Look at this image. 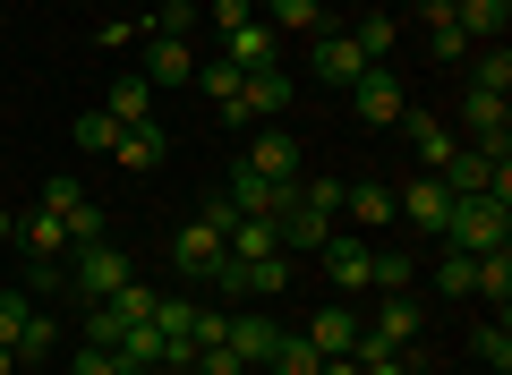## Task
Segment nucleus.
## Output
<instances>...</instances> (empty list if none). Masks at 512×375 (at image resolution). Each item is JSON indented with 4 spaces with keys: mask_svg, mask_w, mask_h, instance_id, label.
Segmentation results:
<instances>
[{
    "mask_svg": "<svg viewBox=\"0 0 512 375\" xmlns=\"http://www.w3.org/2000/svg\"><path fill=\"white\" fill-rule=\"evenodd\" d=\"M342 222L376 239L384 222H393V188H384V179H350V188H342Z\"/></svg>",
    "mask_w": 512,
    "mask_h": 375,
    "instance_id": "a211bd4d",
    "label": "nucleus"
},
{
    "mask_svg": "<svg viewBox=\"0 0 512 375\" xmlns=\"http://www.w3.org/2000/svg\"><path fill=\"white\" fill-rule=\"evenodd\" d=\"M470 350H478V367L512 375V333H504V316H495V324H478V333H470Z\"/></svg>",
    "mask_w": 512,
    "mask_h": 375,
    "instance_id": "473e14b6",
    "label": "nucleus"
},
{
    "mask_svg": "<svg viewBox=\"0 0 512 375\" xmlns=\"http://www.w3.org/2000/svg\"><path fill=\"white\" fill-rule=\"evenodd\" d=\"M316 256H325L333 290H367V273H376V239H367V231H333Z\"/></svg>",
    "mask_w": 512,
    "mask_h": 375,
    "instance_id": "4468645a",
    "label": "nucleus"
},
{
    "mask_svg": "<svg viewBox=\"0 0 512 375\" xmlns=\"http://www.w3.org/2000/svg\"><path fill=\"white\" fill-rule=\"evenodd\" d=\"M282 52H291V43H282L274 35V26H265V18H248V26H231V35H222V60H231V69H282Z\"/></svg>",
    "mask_w": 512,
    "mask_h": 375,
    "instance_id": "2eb2a0df",
    "label": "nucleus"
},
{
    "mask_svg": "<svg viewBox=\"0 0 512 375\" xmlns=\"http://www.w3.org/2000/svg\"><path fill=\"white\" fill-rule=\"evenodd\" d=\"M291 197H299V179L282 188V179H256L248 162L222 179V205H231V214H248V222H282V214H291Z\"/></svg>",
    "mask_w": 512,
    "mask_h": 375,
    "instance_id": "7ed1b4c3",
    "label": "nucleus"
},
{
    "mask_svg": "<svg viewBox=\"0 0 512 375\" xmlns=\"http://www.w3.org/2000/svg\"><path fill=\"white\" fill-rule=\"evenodd\" d=\"M350 111H359V128H402V111H410V86L393 69H367L359 86H350Z\"/></svg>",
    "mask_w": 512,
    "mask_h": 375,
    "instance_id": "6e6552de",
    "label": "nucleus"
},
{
    "mask_svg": "<svg viewBox=\"0 0 512 375\" xmlns=\"http://www.w3.org/2000/svg\"><path fill=\"white\" fill-rule=\"evenodd\" d=\"M274 231H282V256H316L333 231H342V214H333V205H308V197H291V214H282Z\"/></svg>",
    "mask_w": 512,
    "mask_h": 375,
    "instance_id": "ddd939ff",
    "label": "nucleus"
},
{
    "mask_svg": "<svg viewBox=\"0 0 512 375\" xmlns=\"http://www.w3.org/2000/svg\"><path fill=\"white\" fill-rule=\"evenodd\" d=\"M239 103H248V120H282V111H291V77H282V69H256L248 86H239Z\"/></svg>",
    "mask_w": 512,
    "mask_h": 375,
    "instance_id": "a878e982",
    "label": "nucleus"
},
{
    "mask_svg": "<svg viewBox=\"0 0 512 375\" xmlns=\"http://www.w3.org/2000/svg\"><path fill=\"white\" fill-rule=\"evenodd\" d=\"M188 375H248V367H239V358L222 350V341H205V350H197V367H188Z\"/></svg>",
    "mask_w": 512,
    "mask_h": 375,
    "instance_id": "4c0bfd02",
    "label": "nucleus"
},
{
    "mask_svg": "<svg viewBox=\"0 0 512 375\" xmlns=\"http://www.w3.org/2000/svg\"><path fill=\"white\" fill-rule=\"evenodd\" d=\"M427 273H436V290H444V299H470V256H461V248L427 256Z\"/></svg>",
    "mask_w": 512,
    "mask_h": 375,
    "instance_id": "72a5a7b5",
    "label": "nucleus"
},
{
    "mask_svg": "<svg viewBox=\"0 0 512 375\" xmlns=\"http://www.w3.org/2000/svg\"><path fill=\"white\" fill-rule=\"evenodd\" d=\"M470 94H512V52L504 43H478L470 52Z\"/></svg>",
    "mask_w": 512,
    "mask_h": 375,
    "instance_id": "c85d7f7f",
    "label": "nucleus"
},
{
    "mask_svg": "<svg viewBox=\"0 0 512 375\" xmlns=\"http://www.w3.org/2000/svg\"><path fill=\"white\" fill-rule=\"evenodd\" d=\"M453 26L470 35V52H478V43H504V26H512V0H453Z\"/></svg>",
    "mask_w": 512,
    "mask_h": 375,
    "instance_id": "b1692460",
    "label": "nucleus"
},
{
    "mask_svg": "<svg viewBox=\"0 0 512 375\" xmlns=\"http://www.w3.org/2000/svg\"><path fill=\"white\" fill-rule=\"evenodd\" d=\"M205 18L231 35V26H248V18H256V0H205Z\"/></svg>",
    "mask_w": 512,
    "mask_h": 375,
    "instance_id": "ea45409f",
    "label": "nucleus"
},
{
    "mask_svg": "<svg viewBox=\"0 0 512 375\" xmlns=\"http://www.w3.org/2000/svg\"><path fill=\"white\" fill-rule=\"evenodd\" d=\"M137 77H146L154 94H163V86H197V43H180V35H146V69H137Z\"/></svg>",
    "mask_w": 512,
    "mask_h": 375,
    "instance_id": "dca6fc26",
    "label": "nucleus"
},
{
    "mask_svg": "<svg viewBox=\"0 0 512 375\" xmlns=\"http://www.w3.org/2000/svg\"><path fill=\"white\" fill-rule=\"evenodd\" d=\"M0 350H18V358L52 350V316H43L35 299H18V290H0Z\"/></svg>",
    "mask_w": 512,
    "mask_h": 375,
    "instance_id": "9d476101",
    "label": "nucleus"
},
{
    "mask_svg": "<svg viewBox=\"0 0 512 375\" xmlns=\"http://www.w3.org/2000/svg\"><path fill=\"white\" fill-rule=\"evenodd\" d=\"M18 367H26V358H18V350H0V375H18Z\"/></svg>",
    "mask_w": 512,
    "mask_h": 375,
    "instance_id": "37998d69",
    "label": "nucleus"
},
{
    "mask_svg": "<svg viewBox=\"0 0 512 375\" xmlns=\"http://www.w3.org/2000/svg\"><path fill=\"white\" fill-rule=\"evenodd\" d=\"M171 265H180L188 273V282H214V273H222V231H214V222H188V231L180 239H171Z\"/></svg>",
    "mask_w": 512,
    "mask_h": 375,
    "instance_id": "f3484780",
    "label": "nucleus"
},
{
    "mask_svg": "<svg viewBox=\"0 0 512 375\" xmlns=\"http://www.w3.org/2000/svg\"><path fill=\"white\" fill-rule=\"evenodd\" d=\"M18 239L35 248V273H43V282H60V256H69V231H60V222L43 214V205H35V214H18Z\"/></svg>",
    "mask_w": 512,
    "mask_h": 375,
    "instance_id": "aec40b11",
    "label": "nucleus"
},
{
    "mask_svg": "<svg viewBox=\"0 0 512 375\" xmlns=\"http://www.w3.org/2000/svg\"><path fill=\"white\" fill-rule=\"evenodd\" d=\"M461 120H470V154L512 162V111H504V94H461Z\"/></svg>",
    "mask_w": 512,
    "mask_h": 375,
    "instance_id": "1a4fd4ad",
    "label": "nucleus"
},
{
    "mask_svg": "<svg viewBox=\"0 0 512 375\" xmlns=\"http://www.w3.org/2000/svg\"><path fill=\"white\" fill-rule=\"evenodd\" d=\"M9 239H18V214H9V205H0V248H9Z\"/></svg>",
    "mask_w": 512,
    "mask_h": 375,
    "instance_id": "a19ab883",
    "label": "nucleus"
},
{
    "mask_svg": "<svg viewBox=\"0 0 512 375\" xmlns=\"http://www.w3.org/2000/svg\"><path fill=\"white\" fill-rule=\"evenodd\" d=\"M274 341H282V324L274 316H256V307H239V316H222V350L239 358V367H265V358H274Z\"/></svg>",
    "mask_w": 512,
    "mask_h": 375,
    "instance_id": "f8f14e48",
    "label": "nucleus"
},
{
    "mask_svg": "<svg viewBox=\"0 0 512 375\" xmlns=\"http://www.w3.org/2000/svg\"><path fill=\"white\" fill-rule=\"evenodd\" d=\"M103 111H111V120H120V128H137V120H154V86H146V77H137V69H128V77H111V94H103Z\"/></svg>",
    "mask_w": 512,
    "mask_h": 375,
    "instance_id": "bb28decb",
    "label": "nucleus"
},
{
    "mask_svg": "<svg viewBox=\"0 0 512 375\" xmlns=\"http://www.w3.org/2000/svg\"><path fill=\"white\" fill-rule=\"evenodd\" d=\"M43 214L60 222V231H69V248H86V239H103V205L86 197V188H77V179H43Z\"/></svg>",
    "mask_w": 512,
    "mask_h": 375,
    "instance_id": "423d86ee",
    "label": "nucleus"
},
{
    "mask_svg": "<svg viewBox=\"0 0 512 375\" xmlns=\"http://www.w3.org/2000/svg\"><path fill=\"white\" fill-rule=\"evenodd\" d=\"M163 154H171V137H163L154 120L120 128V145H111V162H120V171H163Z\"/></svg>",
    "mask_w": 512,
    "mask_h": 375,
    "instance_id": "5701e85b",
    "label": "nucleus"
},
{
    "mask_svg": "<svg viewBox=\"0 0 512 375\" xmlns=\"http://www.w3.org/2000/svg\"><path fill=\"white\" fill-rule=\"evenodd\" d=\"M444 214H453V188H444V171H419L410 188H393V222H410V231L436 239Z\"/></svg>",
    "mask_w": 512,
    "mask_h": 375,
    "instance_id": "0eeeda50",
    "label": "nucleus"
},
{
    "mask_svg": "<svg viewBox=\"0 0 512 375\" xmlns=\"http://www.w3.org/2000/svg\"><path fill=\"white\" fill-rule=\"evenodd\" d=\"M69 375H120V350H94V341H86V350L69 358Z\"/></svg>",
    "mask_w": 512,
    "mask_h": 375,
    "instance_id": "58836bf2",
    "label": "nucleus"
},
{
    "mask_svg": "<svg viewBox=\"0 0 512 375\" xmlns=\"http://www.w3.org/2000/svg\"><path fill=\"white\" fill-rule=\"evenodd\" d=\"M299 333H308L325 358H350V341H359V307H342V299H333V307H316V316L299 324Z\"/></svg>",
    "mask_w": 512,
    "mask_h": 375,
    "instance_id": "4be33fe9",
    "label": "nucleus"
},
{
    "mask_svg": "<svg viewBox=\"0 0 512 375\" xmlns=\"http://www.w3.org/2000/svg\"><path fill=\"white\" fill-rule=\"evenodd\" d=\"M120 375H163V367H128V358H120Z\"/></svg>",
    "mask_w": 512,
    "mask_h": 375,
    "instance_id": "c03bdc74",
    "label": "nucleus"
},
{
    "mask_svg": "<svg viewBox=\"0 0 512 375\" xmlns=\"http://www.w3.org/2000/svg\"><path fill=\"white\" fill-rule=\"evenodd\" d=\"M214 290L222 299H274V290H291V256H222Z\"/></svg>",
    "mask_w": 512,
    "mask_h": 375,
    "instance_id": "20e7f679",
    "label": "nucleus"
},
{
    "mask_svg": "<svg viewBox=\"0 0 512 375\" xmlns=\"http://www.w3.org/2000/svg\"><path fill=\"white\" fill-rule=\"evenodd\" d=\"M393 35H402V26L384 18V9H376V18H359V26H350V43H359V52L376 60V69H384V52H393Z\"/></svg>",
    "mask_w": 512,
    "mask_h": 375,
    "instance_id": "f704fd0d",
    "label": "nucleus"
},
{
    "mask_svg": "<svg viewBox=\"0 0 512 375\" xmlns=\"http://www.w3.org/2000/svg\"><path fill=\"white\" fill-rule=\"evenodd\" d=\"M367 341H384V350H410V341L427 333V307H419V290H376V316L359 324Z\"/></svg>",
    "mask_w": 512,
    "mask_h": 375,
    "instance_id": "39448f33",
    "label": "nucleus"
},
{
    "mask_svg": "<svg viewBox=\"0 0 512 375\" xmlns=\"http://www.w3.org/2000/svg\"><path fill=\"white\" fill-rule=\"evenodd\" d=\"M77 256V265H69V282H77V299H111V290H120V282H137V273H128V256L120 248H111V231L103 239H86V248H69Z\"/></svg>",
    "mask_w": 512,
    "mask_h": 375,
    "instance_id": "f03ea898",
    "label": "nucleus"
},
{
    "mask_svg": "<svg viewBox=\"0 0 512 375\" xmlns=\"http://www.w3.org/2000/svg\"><path fill=\"white\" fill-rule=\"evenodd\" d=\"M402 137H410V154H419V171H444V162H453V128H444L436 111H402Z\"/></svg>",
    "mask_w": 512,
    "mask_h": 375,
    "instance_id": "412c9836",
    "label": "nucleus"
},
{
    "mask_svg": "<svg viewBox=\"0 0 512 375\" xmlns=\"http://www.w3.org/2000/svg\"><path fill=\"white\" fill-rule=\"evenodd\" d=\"M427 256H402V248H376V273H367V290H419Z\"/></svg>",
    "mask_w": 512,
    "mask_h": 375,
    "instance_id": "7c9ffc66",
    "label": "nucleus"
},
{
    "mask_svg": "<svg viewBox=\"0 0 512 375\" xmlns=\"http://www.w3.org/2000/svg\"><path fill=\"white\" fill-rule=\"evenodd\" d=\"M69 137L86 145V154H111V145H120V120H111V111H86V120H69Z\"/></svg>",
    "mask_w": 512,
    "mask_h": 375,
    "instance_id": "c9c22d12",
    "label": "nucleus"
},
{
    "mask_svg": "<svg viewBox=\"0 0 512 375\" xmlns=\"http://www.w3.org/2000/svg\"><path fill=\"white\" fill-rule=\"evenodd\" d=\"M325 375H359V358H325Z\"/></svg>",
    "mask_w": 512,
    "mask_h": 375,
    "instance_id": "79ce46f5",
    "label": "nucleus"
},
{
    "mask_svg": "<svg viewBox=\"0 0 512 375\" xmlns=\"http://www.w3.org/2000/svg\"><path fill=\"white\" fill-rule=\"evenodd\" d=\"M248 171H256V179H282V188H291V179H299V137H291V128H256Z\"/></svg>",
    "mask_w": 512,
    "mask_h": 375,
    "instance_id": "6ab92c4d",
    "label": "nucleus"
},
{
    "mask_svg": "<svg viewBox=\"0 0 512 375\" xmlns=\"http://www.w3.org/2000/svg\"><path fill=\"white\" fill-rule=\"evenodd\" d=\"M444 248L461 256H487V248H512V197H453V214H444Z\"/></svg>",
    "mask_w": 512,
    "mask_h": 375,
    "instance_id": "f257e3e1",
    "label": "nucleus"
},
{
    "mask_svg": "<svg viewBox=\"0 0 512 375\" xmlns=\"http://www.w3.org/2000/svg\"><path fill=\"white\" fill-rule=\"evenodd\" d=\"M265 375H325V350H316L308 333H282L274 358H265Z\"/></svg>",
    "mask_w": 512,
    "mask_h": 375,
    "instance_id": "cd10ccee",
    "label": "nucleus"
},
{
    "mask_svg": "<svg viewBox=\"0 0 512 375\" xmlns=\"http://www.w3.org/2000/svg\"><path fill=\"white\" fill-rule=\"evenodd\" d=\"M197 86H205V103H214V111H231L239 86H248V69H231V60H197Z\"/></svg>",
    "mask_w": 512,
    "mask_h": 375,
    "instance_id": "2f4dec72",
    "label": "nucleus"
},
{
    "mask_svg": "<svg viewBox=\"0 0 512 375\" xmlns=\"http://www.w3.org/2000/svg\"><path fill=\"white\" fill-rule=\"evenodd\" d=\"M222 256H282V231H274V222H248V214H239L231 231H222Z\"/></svg>",
    "mask_w": 512,
    "mask_h": 375,
    "instance_id": "c756f323",
    "label": "nucleus"
},
{
    "mask_svg": "<svg viewBox=\"0 0 512 375\" xmlns=\"http://www.w3.org/2000/svg\"><path fill=\"white\" fill-rule=\"evenodd\" d=\"M308 69L325 77V86H342V94H350V86H359L367 69H376V60H367V52H359L350 35H333V26H325V35H308Z\"/></svg>",
    "mask_w": 512,
    "mask_h": 375,
    "instance_id": "9b49d317",
    "label": "nucleus"
},
{
    "mask_svg": "<svg viewBox=\"0 0 512 375\" xmlns=\"http://www.w3.org/2000/svg\"><path fill=\"white\" fill-rule=\"evenodd\" d=\"M256 18L274 26L282 43H291V35H325V0H265V9H256Z\"/></svg>",
    "mask_w": 512,
    "mask_h": 375,
    "instance_id": "393cba45",
    "label": "nucleus"
},
{
    "mask_svg": "<svg viewBox=\"0 0 512 375\" xmlns=\"http://www.w3.org/2000/svg\"><path fill=\"white\" fill-rule=\"evenodd\" d=\"M427 60H470V35H461L453 18H444V26H427Z\"/></svg>",
    "mask_w": 512,
    "mask_h": 375,
    "instance_id": "e433bc0d",
    "label": "nucleus"
}]
</instances>
